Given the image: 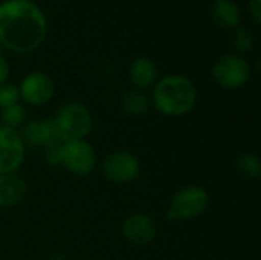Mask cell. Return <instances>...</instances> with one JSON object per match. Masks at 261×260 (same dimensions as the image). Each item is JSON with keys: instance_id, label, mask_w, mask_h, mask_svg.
I'll return each mask as SVG.
<instances>
[{"instance_id": "2", "label": "cell", "mask_w": 261, "mask_h": 260, "mask_svg": "<svg viewBox=\"0 0 261 260\" xmlns=\"http://www.w3.org/2000/svg\"><path fill=\"white\" fill-rule=\"evenodd\" d=\"M151 98L161 115L179 118L194 109L197 103V87L188 77L170 74L156 81Z\"/></svg>"}, {"instance_id": "12", "label": "cell", "mask_w": 261, "mask_h": 260, "mask_svg": "<svg viewBox=\"0 0 261 260\" xmlns=\"http://www.w3.org/2000/svg\"><path fill=\"white\" fill-rule=\"evenodd\" d=\"M158 66L148 57H139L133 60V63L128 67V80L135 86V89L141 92L153 87L158 81Z\"/></svg>"}, {"instance_id": "8", "label": "cell", "mask_w": 261, "mask_h": 260, "mask_svg": "<svg viewBox=\"0 0 261 260\" xmlns=\"http://www.w3.org/2000/svg\"><path fill=\"white\" fill-rule=\"evenodd\" d=\"M26 155V144L18 130L0 126V173H15Z\"/></svg>"}, {"instance_id": "11", "label": "cell", "mask_w": 261, "mask_h": 260, "mask_svg": "<svg viewBox=\"0 0 261 260\" xmlns=\"http://www.w3.org/2000/svg\"><path fill=\"white\" fill-rule=\"evenodd\" d=\"M21 138L24 144H29L32 147H43V149L60 141L52 120H32L26 123L23 127Z\"/></svg>"}, {"instance_id": "1", "label": "cell", "mask_w": 261, "mask_h": 260, "mask_svg": "<svg viewBox=\"0 0 261 260\" xmlns=\"http://www.w3.org/2000/svg\"><path fill=\"white\" fill-rule=\"evenodd\" d=\"M47 35V21L32 0H5L0 3V44L17 54L37 51Z\"/></svg>"}, {"instance_id": "17", "label": "cell", "mask_w": 261, "mask_h": 260, "mask_svg": "<svg viewBox=\"0 0 261 260\" xmlns=\"http://www.w3.org/2000/svg\"><path fill=\"white\" fill-rule=\"evenodd\" d=\"M24 121H26V109L20 103L0 109V126L17 130L24 124Z\"/></svg>"}, {"instance_id": "20", "label": "cell", "mask_w": 261, "mask_h": 260, "mask_svg": "<svg viewBox=\"0 0 261 260\" xmlns=\"http://www.w3.org/2000/svg\"><path fill=\"white\" fill-rule=\"evenodd\" d=\"M61 144L63 141H57L50 144L49 147H46L44 158H46V162L52 167H61Z\"/></svg>"}, {"instance_id": "4", "label": "cell", "mask_w": 261, "mask_h": 260, "mask_svg": "<svg viewBox=\"0 0 261 260\" xmlns=\"http://www.w3.org/2000/svg\"><path fill=\"white\" fill-rule=\"evenodd\" d=\"M210 205V193L197 184L184 185L170 199L165 218L168 221H191L205 213Z\"/></svg>"}, {"instance_id": "22", "label": "cell", "mask_w": 261, "mask_h": 260, "mask_svg": "<svg viewBox=\"0 0 261 260\" xmlns=\"http://www.w3.org/2000/svg\"><path fill=\"white\" fill-rule=\"evenodd\" d=\"M9 74H11L9 63H8V60L0 54V84H3V83H6V81H8Z\"/></svg>"}, {"instance_id": "5", "label": "cell", "mask_w": 261, "mask_h": 260, "mask_svg": "<svg viewBox=\"0 0 261 260\" xmlns=\"http://www.w3.org/2000/svg\"><path fill=\"white\" fill-rule=\"evenodd\" d=\"M214 81L223 89H240L252 77V64L239 54H226L219 57L211 69Z\"/></svg>"}, {"instance_id": "6", "label": "cell", "mask_w": 261, "mask_h": 260, "mask_svg": "<svg viewBox=\"0 0 261 260\" xmlns=\"http://www.w3.org/2000/svg\"><path fill=\"white\" fill-rule=\"evenodd\" d=\"M96 166V152L86 139L61 144V167L75 176H87Z\"/></svg>"}, {"instance_id": "21", "label": "cell", "mask_w": 261, "mask_h": 260, "mask_svg": "<svg viewBox=\"0 0 261 260\" xmlns=\"http://www.w3.org/2000/svg\"><path fill=\"white\" fill-rule=\"evenodd\" d=\"M248 12L251 15V18L260 25L261 23V0H249L248 2Z\"/></svg>"}, {"instance_id": "10", "label": "cell", "mask_w": 261, "mask_h": 260, "mask_svg": "<svg viewBox=\"0 0 261 260\" xmlns=\"http://www.w3.org/2000/svg\"><path fill=\"white\" fill-rule=\"evenodd\" d=\"M156 221L144 213H133L122 222V236L135 245H147L158 236Z\"/></svg>"}, {"instance_id": "13", "label": "cell", "mask_w": 261, "mask_h": 260, "mask_svg": "<svg viewBox=\"0 0 261 260\" xmlns=\"http://www.w3.org/2000/svg\"><path fill=\"white\" fill-rule=\"evenodd\" d=\"M28 187L17 173H0V208H9L20 204L26 196Z\"/></svg>"}, {"instance_id": "14", "label": "cell", "mask_w": 261, "mask_h": 260, "mask_svg": "<svg viewBox=\"0 0 261 260\" xmlns=\"http://www.w3.org/2000/svg\"><path fill=\"white\" fill-rule=\"evenodd\" d=\"M210 14L213 21L225 29H234L242 21L240 6L234 0H214Z\"/></svg>"}, {"instance_id": "18", "label": "cell", "mask_w": 261, "mask_h": 260, "mask_svg": "<svg viewBox=\"0 0 261 260\" xmlns=\"http://www.w3.org/2000/svg\"><path fill=\"white\" fill-rule=\"evenodd\" d=\"M231 41H232L234 51H237L239 55L251 52L255 44V38L248 28H237L232 34Z\"/></svg>"}, {"instance_id": "9", "label": "cell", "mask_w": 261, "mask_h": 260, "mask_svg": "<svg viewBox=\"0 0 261 260\" xmlns=\"http://www.w3.org/2000/svg\"><path fill=\"white\" fill-rule=\"evenodd\" d=\"M20 100L29 106H43L54 98L55 83L50 75L35 70L23 77L18 86Z\"/></svg>"}, {"instance_id": "3", "label": "cell", "mask_w": 261, "mask_h": 260, "mask_svg": "<svg viewBox=\"0 0 261 260\" xmlns=\"http://www.w3.org/2000/svg\"><path fill=\"white\" fill-rule=\"evenodd\" d=\"M52 121L55 126L57 136L63 143L86 139V136L92 132L93 127V118L90 110L78 101L63 104L57 110Z\"/></svg>"}, {"instance_id": "7", "label": "cell", "mask_w": 261, "mask_h": 260, "mask_svg": "<svg viewBox=\"0 0 261 260\" xmlns=\"http://www.w3.org/2000/svg\"><path fill=\"white\" fill-rule=\"evenodd\" d=\"M139 158L124 150L109 153L101 162L102 176L113 184H128L139 176Z\"/></svg>"}, {"instance_id": "15", "label": "cell", "mask_w": 261, "mask_h": 260, "mask_svg": "<svg viewBox=\"0 0 261 260\" xmlns=\"http://www.w3.org/2000/svg\"><path fill=\"white\" fill-rule=\"evenodd\" d=\"M151 103L150 98L141 92V90H128L121 97V107L127 115L132 116H144L148 109H150Z\"/></svg>"}, {"instance_id": "16", "label": "cell", "mask_w": 261, "mask_h": 260, "mask_svg": "<svg viewBox=\"0 0 261 260\" xmlns=\"http://www.w3.org/2000/svg\"><path fill=\"white\" fill-rule=\"evenodd\" d=\"M236 169L246 179H251V181L260 179L261 162L258 155L251 153V152L239 155L237 159H236Z\"/></svg>"}, {"instance_id": "19", "label": "cell", "mask_w": 261, "mask_h": 260, "mask_svg": "<svg viewBox=\"0 0 261 260\" xmlns=\"http://www.w3.org/2000/svg\"><path fill=\"white\" fill-rule=\"evenodd\" d=\"M20 103V92L15 84L3 83L0 84V109L9 107Z\"/></svg>"}]
</instances>
